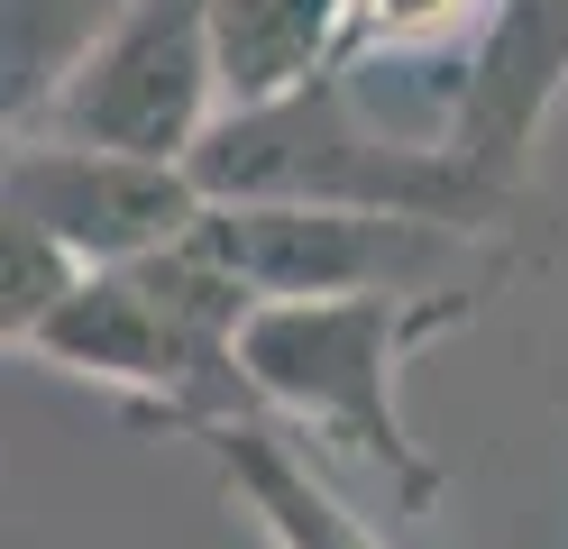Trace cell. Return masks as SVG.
I'll return each instance as SVG.
<instances>
[{"label": "cell", "mask_w": 568, "mask_h": 549, "mask_svg": "<svg viewBox=\"0 0 568 549\" xmlns=\"http://www.w3.org/2000/svg\"><path fill=\"white\" fill-rule=\"evenodd\" d=\"M247 321H257V293L184 238V247L148 256V266L92 275L28 348L64 366V376L120 385L138 403V421L211 439L230 421H266L257 385H247V357H239Z\"/></svg>", "instance_id": "1"}, {"label": "cell", "mask_w": 568, "mask_h": 549, "mask_svg": "<svg viewBox=\"0 0 568 549\" xmlns=\"http://www.w3.org/2000/svg\"><path fill=\"white\" fill-rule=\"evenodd\" d=\"M202 202H294V211H367V220H422V230H486L514 202H495L468 174V156L440 138H395L376 129L348 73H322L294 101L230 110L193 156Z\"/></svg>", "instance_id": "2"}, {"label": "cell", "mask_w": 568, "mask_h": 549, "mask_svg": "<svg viewBox=\"0 0 568 549\" xmlns=\"http://www.w3.org/2000/svg\"><path fill=\"white\" fill-rule=\"evenodd\" d=\"M477 312V293H339V303H257L247 321V385H257L266 413H294L312 430H331L339 449L376 458L395 476L404 504L440 495V467L413 449L404 403H395V366L458 329Z\"/></svg>", "instance_id": "3"}, {"label": "cell", "mask_w": 568, "mask_h": 549, "mask_svg": "<svg viewBox=\"0 0 568 549\" xmlns=\"http://www.w3.org/2000/svg\"><path fill=\"white\" fill-rule=\"evenodd\" d=\"M221 120L230 92H221V47H211V0H129V19L101 37V55L64 83V101L28 138L193 165Z\"/></svg>", "instance_id": "4"}, {"label": "cell", "mask_w": 568, "mask_h": 549, "mask_svg": "<svg viewBox=\"0 0 568 549\" xmlns=\"http://www.w3.org/2000/svg\"><path fill=\"white\" fill-rule=\"evenodd\" d=\"M202 256L257 293V303H339V293H458L432 284L458 230H422V220H367V211H294V202H211Z\"/></svg>", "instance_id": "5"}, {"label": "cell", "mask_w": 568, "mask_h": 549, "mask_svg": "<svg viewBox=\"0 0 568 549\" xmlns=\"http://www.w3.org/2000/svg\"><path fill=\"white\" fill-rule=\"evenodd\" d=\"M0 211L47 230L55 247H74L92 275H111V266H148V256L184 247L211 202L193 165H148V156H111V146H64V138H10Z\"/></svg>", "instance_id": "6"}, {"label": "cell", "mask_w": 568, "mask_h": 549, "mask_svg": "<svg viewBox=\"0 0 568 549\" xmlns=\"http://www.w3.org/2000/svg\"><path fill=\"white\" fill-rule=\"evenodd\" d=\"M559 92H568V0H505L495 37L458 64L449 92V146L495 202L523 193L531 138L559 110Z\"/></svg>", "instance_id": "7"}, {"label": "cell", "mask_w": 568, "mask_h": 549, "mask_svg": "<svg viewBox=\"0 0 568 549\" xmlns=\"http://www.w3.org/2000/svg\"><path fill=\"white\" fill-rule=\"evenodd\" d=\"M211 47H221L230 110L294 101L303 83L339 73V55H348V0H211Z\"/></svg>", "instance_id": "8"}, {"label": "cell", "mask_w": 568, "mask_h": 549, "mask_svg": "<svg viewBox=\"0 0 568 549\" xmlns=\"http://www.w3.org/2000/svg\"><path fill=\"white\" fill-rule=\"evenodd\" d=\"M211 458H221V476H230V495L266 522V540L275 549H385L358 512H348L322 476H312L284 439L266 430V421H230V430H211L202 439Z\"/></svg>", "instance_id": "9"}, {"label": "cell", "mask_w": 568, "mask_h": 549, "mask_svg": "<svg viewBox=\"0 0 568 549\" xmlns=\"http://www.w3.org/2000/svg\"><path fill=\"white\" fill-rule=\"evenodd\" d=\"M129 19V0H0V101H10V138H28L64 101V83L101 55V37Z\"/></svg>", "instance_id": "10"}, {"label": "cell", "mask_w": 568, "mask_h": 549, "mask_svg": "<svg viewBox=\"0 0 568 549\" xmlns=\"http://www.w3.org/2000/svg\"><path fill=\"white\" fill-rule=\"evenodd\" d=\"M495 19H505V0H348V64L367 55H458V47H486Z\"/></svg>", "instance_id": "11"}, {"label": "cell", "mask_w": 568, "mask_h": 549, "mask_svg": "<svg viewBox=\"0 0 568 549\" xmlns=\"http://www.w3.org/2000/svg\"><path fill=\"white\" fill-rule=\"evenodd\" d=\"M83 284H92V266L74 247H55L47 230H28V220H0V339L10 348H28Z\"/></svg>", "instance_id": "12"}]
</instances>
